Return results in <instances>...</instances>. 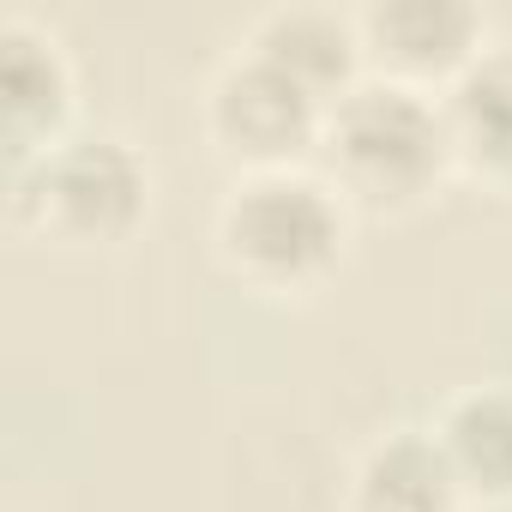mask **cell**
Listing matches in <instances>:
<instances>
[{
    "instance_id": "52a82bcc",
    "label": "cell",
    "mask_w": 512,
    "mask_h": 512,
    "mask_svg": "<svg viewBox=\"0 0 512 512\" xmlns=\"http://www.w3.org/2000/svg\"><path fill=\"white\" fill-rule=\"evenodd\" d=\"M253 55H266L272 67H284L290 79H302L314 97L344 85L350 67H356V37L344 19L332 13H314V7H296V13H272L260 25V43Z\"/></svg>"
},
{
    "instance_id": "277c9868",
    "label": "cell",
    "mask_w": 512,
    "mask_h": 512,
    "mask_svg": "<svg viewBox=\"0 0 512 512\" xmlns=\"http://www.w3.org/2000/svg\"><path fill=\"white\" fill-rule=\"evenodd\" d=\"M37 205L73 235H121L145 205V169L121 139H73L43 157Z\"/></svg>"
},
{
    "instance_id": "7a4b0ae2",
    "label": "cell",
    "mask_w": 512,
    "mask_h": 512,
    "mask_svg": "<svg viewBox=\"0 0 512 512\" xmlns=\"http://www.w3.org/2000/svg\"><path fill=\"white\" fill-rule=\"evenodd\" d=\"M452 145L440 109H428L410 85H356L332 115V163L356 193L410 199L428 187Z\"/></svg>"
},
{
    "instance_id": "5b68a950",
    "label": "cell",
    "mask_w": 512,
    "mask_h": 512,
    "mask_svg": "<svg viewBox=\"0 0 512 512\" xmlns=\"http://www.w3.org/2000/svg\"><path fill=\"white\" fill-rule=\"evenodd\" d=\"M458 470L440 446V434H392L386 446L368 452L356 476V506L362 512H452L458 506Z\"/></svg>"
},
{
    "instance_id": "ba28073f",
    "label": "cell",
    "mask_w": 512,
    "mask_h": 512,
    "mask_svg": "<svg viewBox=\"0 0 512 512\" xmlns=\"http://www.w3.org/2000/svg\"><path fill=\"white\" fill-rule=\"evenodd\" d=\"M446 127L452 145H470L488 169L512 175V55H482L458 73Z\"/></svg>"
},
{
    "instance_id": "3957f363",
    "label": "cell",
    "mask_w": 512,
    "mask_h": 512,
    "mask_svg": "<svg viewBox=\"0 0 512 512\" xmlns=\"http://www.w3.org/2000/svg\"><path fill=\"white\" fill-rule=\"evenodd\" d=\"M211 127H217V139L229 151H241L253 163H284L314 139L320 97L302 79H290L284 67H272L266 55H247L217 79Z\"/></svg>"
},
{
    "instance_id": "9c48e42d",
    "label": "cell",
    "mask_w": 512,
    "mask_h": 512,
    "mask_svg": "<svg viewBox=\"0 0 512 512\" xmlns=\"http://www.w3.org/2000/svg\"><path fill=\"white\" fill-rule=\"evenodd\" d=\"M440 446H446L458 482L506 494L512 488V392H470V398H458L446 410Z\"/></svg>"
},
{
    "instance_id": "30bf717a",
    "label": "cell",
    "mask_w": 512,
    "mask_h": 512,
    "mask_svg": "<svg viewBox=\"0 0 512 512\" xmlns=\"http://www.w3.org/2000/svg\"><path fill=\"white\" fill-rule=\"evenodd\" d=\"M0 97H7V127H13V169L31 151V133H43L61 115L67 97V73L55 61V49H43L37 37H25L19 25L0 31Z\"/></svg>"
},
{
    "instance_id": "6da1fadb",
    "label": "cell",
    "mask_w": 512,
    "mask_h": 512,
    "mask_svg": "<svg viewBox=\"0 0 512 512\" xmlns=\"http://www.w3.org/2000/svg\"><path fill=\"white\" fill-rule=\"evenodd\" d=\"M344 241V211L338 199L290 169H266L235 187L223 205V247L229 260L253 278L272 284H302L332 266V253Z\"/></svg>"
},
{
    "instance_id": "8992f818",
    "label": "cell",
    "mask_w": 512,
    "mask_h": 512,
    "mask_svg": "<svg viewBox=\"0 0 512 512\" xmlns=\"http://www.w3.org/2000/svg\"><path fill=\"white\" fill-rule=\"evenodd\" d=\"M368 37L410 73H446L476 43V13L458 0H386L368 13Z\"/></svg>"
}]
</instances>
